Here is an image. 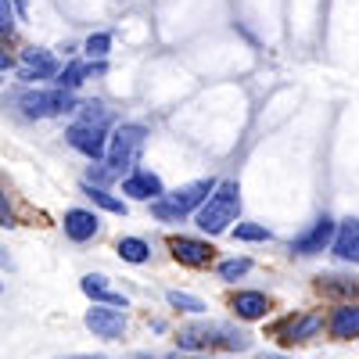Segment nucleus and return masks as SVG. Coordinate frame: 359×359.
<instances>
[{"label": "nucleus", "mask_w": 359, "mask_h": 359, "mask_svg": "<svg viewBox=\"0 0 359 359\" xmlns=\"http://www.w3.org/2000/svg\"><path fill=\"white\" fill-rule=\"evenodd\" d=\"M101 69H104L101 62H97V65H94V62H72V65H65L62 72L54 76V86H57V90H69V94H72V90H76L86 76H94V72H101Z\"/></svg>", "instance_id": "obj_18"}, {"label": "nucleus", "mask_w": 359, "mask_h": 359, "mask_svg": "<svg viewBox=\"0 0 359 359\" xmlns=\"http://www.w3.org/2000/svg\"><path fill=\"white\" fill-rule=\"evenodd\" d=\"M86 327L94 331L97 338H123L126 334V309H111V306H94L86 313Z\"/></svg>", "instance_id": "obj_8"}, {"label": "nucleus", "mask_w": 359, "mask_h": 359, "mask_svg": "<svg viewBox=\"0 0 359 359\" xmlns=\"http://www.w3.org/2000/svg\"><path fill=\"white\" fill-rule=\"evenodd\" d=\"M320 291H323V294H355L359 287H355V284H348V280L331 277V280H320Z\"/></svg>", "instance_id": "obj_26"}, {"label": "nucleus", "mask_w": 359, "mask_h": 359, "mask_svg": "<svg viewBox=\"0 0 359 359\" xmlns=\"http://www.w3.org/2000/svg\"><path fill=\"white\" fill-rule=\"evenodd\" d=\"M140 359H147V355H140Z\"/></svg>", "instance_id": "obj_32"}, {"label": "nucleus", "mask_w": 359, "mask_h": 359, "mask_svg": "<svg viewBox=\"0 0 359 359\" xmlns=\"http://www.w3.org/2000/svg\"><path fill=\"white\" fill-rule=\"evenodd\" d=\"M83 194L94 201V205H101L104 212H115V216H126V201H118V198H111L104 187H94V184H83Z\"/></svg>", "instance_id": "obj_19"}, {"label": "nucleus", "mask_w": 359, "mask_h": 359, "mask_svg": "<svg viewBox=\"0 0 359 359\" xmlns=\"http://www.w3.org/2000/svg\"><path fill=\"white\" fill-rule=\"evenodd\" d=\"M0 226H15V212H11V205H8V194L0 191Z\"/></svg>", "instance_id": "obj_28"}, {"label": "nucleus", "mask_w": 359, "mask_h": 359, "mask_svg": "<svg viewBox=\"0 0 359 359\" xmlns=\"http://www.w3.org/2000/svg\"><path fill=\"white\" fill-rule=\"evenodd\" d=\"M331 252L338 259H348V262H359V219H341L338 223V233H334V245Z\"/></svg>", "instance_id": "obj_15"}, {"label": "nucleus", "mask_w": 359, "mask_h": 359, "mask_svg": "<svg viewBox=\"0 0 359 359\" xmlns=\"http://www.w3.org/2000/svg\"><path fill=\"white\" fill-rule=\"evenodd\" d=\"M15 104L22 108L25 118H50V115H65V111L79 108L69 90H57V86L54 90H22Z\"/></svg>", "instance_id": "obj_5"}, {"label": "nucleus", "mask_w": 359, "mask_h": 359, "mask_svg": "<svg viewBox=\"0 0 359 359\" xmlns=\"http://www.w3.org/2000/svg\"><path fill=\"white\" fill-rule=\"evenodd\" d=\"M11 65H15V62H11V54H8V50H0V72H8Z\"/></svg>", "instance_id": "obj_29"}, {"label": "nucleus", "mask_w": 359, "mask_h": 359, "mask_svg": "<svg viewBox=\"0 0 359 359\" xmlns=\"http://www.w3.org/2000/svg\"><path fill=\"white\" fill-rule=\"evenodd\" d=\"M118 255H123L126 262H147L151 259V248H147V241H140V237H123V241H118Z\"/></svg>", "instance_id": "obj_20"}, {"label": "nucleus", "mask_w": 359, "mask_h": 359, "mask_svg": "<svg viewBox=\"0 0 359 359\" xmlns=\"http://www.w3.org/2000/svg\"><path fill=\"white\" fill-rule=\"evenodd\" d=\"M327 331H331V338L338 341H348V338H359V302H345L331 313V320H327Z\"/></svg>", "instance_id": "obj_13"}, {"label": "nucleus", "mask_w": 359, "mask_h": 359, "mask_svg": "<svg viewBox=\"0 0 359 359\" xmlns=\"http://www.w3.org/2000/svg\"><path fill=\"white\" fill-rule=\"evenodd\" d=\"M0 291H4V284H0Z\"/></svg>", "instance_id": "obj_30"}, {"label": "nucleus", "mask_w": 359, "mask_h": 359, "mask_svg": "<svg viewBox=\"0 0 359 359\" xmlns=\"http://www.w3.org/2000/svg\"><path fill=\"white\" fill-rule=\"evenodd\" d=\"M216 187H219V184H216L212 176H208V180H194V184H184L180 191H172V194L151 201V212H155L162 223H184L191 212H198V208L212 198Z\"/></svg>", "instance_id": "obj_1"}, {"label": "nucleus", "mask_w": 359, "mask_h": 359, "mask_svg": "<svg viewBox=\"0 0 359 359\" xmlns=\"http://www.w3.org/2000/svg\"><path fill=\"white\" fill-rule=\"evenodd\" d=\"M172 359H180V355H172Z\"/></svg>", "instance_id": "obj_31"}, {"label": "nucleus", "mask_w": 359, "mask_h": 359, "mask_svg": "<svg viewBox=\"0 0 359 359\" xmlns=\"http://www.w3.org/2000/svg\"><path fill=\"white\" fill-rule=\"evenodd\" d=\"M65 140L76 147V151H83L90 162H101L108 155V126H94V123H72L65 130Z\"/></svg>", "instance_id": "obj_6"}, {"label": "nucleus", "mask_w": 359, "mask_h": 359, "mask_svg": "<svg viewBox=\"0 0 359 359\" xmlns=\"http://www.w3.org/2000/svg\"><path fill=\"white\" fill-rule=\"evenodd\" d=\"M230 306H233V313L241 320H262L269 313V298L262 291H237Z\"/></svg>", "instance_id": "obj_17"}, {"label": "nucleus", "mask_w": 359, "mask_h": 359, "mask_svg": "<svg viewBox=\"0 0 359 359\" xmlns=\"http://www.w3.org/2000/svg\"><path fill=\"white\" fill-rule=\"evenodd\" d=\"M15 29V8H11V0H0V36H8Z\"/></svg>", "instance_id": "obj_27"}, {"label": "nucleus", "mask_w": 359, "mask_h": 359, "mask_svg": "<svg viewBox=\"0 0 359 359\" xmlns=\"http://www.w3.org/2000/svg\"><path fill=\"white\" fill-rule=\"evenodd\" d=\"M62 226H65V237H69V241L83 245V241H90V237H97L101 219H97L94 212H86V208H69Z\"/></svg>", "instance_id": "obj_12"}, {"label": "nucleus", "mask_w": 359, "mask_h": 359, "mask_svg": "<svg viewBox=\"0 0 359 359\" xmlns=\"http://www.w3.org/2000/svg\"><path fill=\"white\" fill-rule=\"evenodd\" d=\"M79 287H83V294L94 298V302H104V306H111V309H126V306H130L126 294L111 291V287H108V277H101V273H86V277L79 280Z\"/></svg>", "instance_id": "obj_14"}, {"label": "nucleus", "mask_w": 359, "mask_h": 359, "mask_svg": "<svg viewBox=\"0 0 359 359\" xmlns=\"http://www.w3.org/2000/svg\"><path fill=\"white\" fill-rule=\"evenodd\" d=\"M123 194L133 198V201H158V198H165V187L151 169H133L123 180Z\"/></svg>", "instance_id": "obj_10"}, {"label": "nucleus", "mask_w": 359, "mask_h": 359, "mask_svg": "<svg viewBox=\"0 0 359 359\" xmlns=\"http://www.w3.org/2000/svg\"><path fill=\"white\" fill-rule=\"evenodd\" d=\"M334 233H338V223L331 216H320L306 233H298L294 241H291V252L294 255H320L323 248L334 245Z\"/></svg>", "instance_id": "obj_7"}, {"label": "nucleus", "mask_w": 359, "mask_h": 359, "mask_svg": "<svg viewBox=\"0 0 359 359\" xmlns=\"http://www.w3.org/2000/svg\"><path fill=\"white\" fill-rule=\"evenodd\" d=\"M83 108V123H94V126H108L111 123V108H104L101 101H86V104H79Z\"/></svg>", "instance_id": "obj_23"}, {"label": "nucleus", "mask_w": 359, "mask_h": 359, "mask_svg": "<svg viewBox=\"0 0 359 359\" xmlns=\"http://www.w3.org/2000/svg\"><path fill=\"white\" fill-rule=\"evenodd\" d=\"M83 50H86L90 62H104L108 50H111V33H94V36L83 43Z\"/></svg>", "instance_id": "obj_22"}, {"label": "nucleus", "mask_w": 359, "mask_h": 359, "mask_svg": "<svg viewBox=\"0 0 359 359\" xmlns=\"http://www.w3.org/2000/svg\"><path fill=\"white\" fill-rule=\"evenodd\" d=\"M233 237H237V241H269V230L259 226V223H237Z\"/></svg>", "instance_id": "obj_25"}, {"label": "nucleus", "mask_w": 359, "mask_h": 359, "mask_svg": "<svg viewBox=\"0 0 359 359\" xmlns=\"http://www.w3.org/2000/svg\"><path fill=\"white\" fill-rule=\"evenodd\" d=\"M252 269V259H226L219 262V280H237Z\"/></svg>", "instance_id": "obj_24"}, {"label": "nucleus", "mask_w": 359, "mask_h": 359, "mask_svg": "<svg viewBox=\"0 0 359 359\" xmlns=\"http://www.w3.org/2000/svg\"><path fill=\"white\" fill-rule=\"evenodd\" d=\"M144 144H147V130L140 123H118L108 137V155H104V165L123 176V172H133L140 155H144Z\"/></svg>", "instance_id": "obj_3"}, {"label": "nucleus", "mask_w": 359, "mask_h": 359, "mask_svg": "<svg viewBox=\"0 0 359 359\" xmlns=\"http://www.w3.org/2000/svg\"><path fill=\"white\" fill-rule=\"evenodd\" d=\"M169 252H172L176 262L194 266V269H205L208 262H212V255H216V248L198 241V237H169Z\"/></svg>", "instance_id": "obj_9"}, {"label": "nucleus", "mask_w": 359, "mask_h": 359, "mask_svg": "<svg viewBox=\"0 0 359 359\" xmlns=\"http://www.w3.org/2000/svg\"><path fill=\"white\" fill-rule=\"evenodd\" d=\"M237 216H241V187L237 180H223L212 198L198 208V226L205 233H223L230 230V223H237Z\"/></svg>", "instance_id": "obj_2"}, {"label": "nucleus", "mask_w": 359, "mask_h": 359, "mask_svg": "<svg viewBox=\"0 0 359 359\" xmlns=\"http://www.w3.org/2000/svg\"><path fill=\"white\" fill-rule=\"evenodd\" d=\"M165 298H169V306H172V309H180V313H194V316H198V313H205V309H208V306L201 302V298H194V294H187V291H169Z\"/></svg>", "instance_id": "obj_21"}, {"label": "nucleus", "mask_w": 359, "mask_h": 359, "mask_svg": "<svg viewBox=\"0 0 359 359\" xmlns=\"http://www.w3.org/2000/svg\"><path fill=\"white\" fill-rule=\"evenodd\" d=\"M208 345L245 352V348H252V338L245 331L223 327V323H198V327H184V331H180V348H208Z\"/></svg>", "instance_id": "obj_4"}, {"label": "nucleus", "mask_w": 359, "mask_h": 359, "mask_svg": "<svg viewBox=\"0 0 359 359\" xmlns=\"http://www.w3.org/2000/svg\"><path fill=\"white\" fill-rule=\"evenodd\" d=\"M320 327H323V316H320V313L291 316V320H284V327H280V338H284V341H309V338L320 334Z\"/></svg>", "instance_id": "obj_16"}, {"label": "nucleus", "mask_w": 359, "mask_h": 359, "mask_svg": "<svg viewBox=\"0 0 359 359\" xmlns=\"http://www.w3.org/2000/svg\"><path fill=\"white\" fill-rule=\"evenodd\" d=\"M54 76H57V62H54L50 50H36V47L22 50V69H18V79H22V83L54 79Z\"/></svg>", "instance_id": "obj_11"}]
</instances>
